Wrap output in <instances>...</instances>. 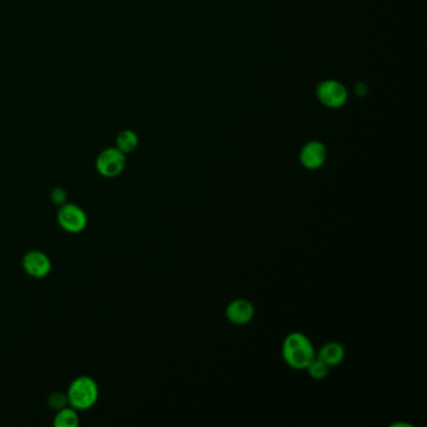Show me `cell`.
I'll use <instances>...</instances> for the list:
<instances>
[{
  "instance_id": "7c38bea8",
  "label": "cell",
  "mask_w": 427,
  "mask_h": 427,
  "mask_svg": "<svg viewBox=\"0 0 427 427\" xmlns=\"http://www.w3.org/2000/svg\"><path fill=\"white\" fill-rule=\"evenodd\" d=\"M306 371L308 372V375H310L312 380L322 381V380H325L326 377L328 376L330 367L316 357L315 360L311 362L308 367L306 368Z\"/></svg>"
},
{
  "instance_id": "8fae6325",
  "label": "cell",
  "mask_w": 427,
  "mask_h": 427,
  "mask_svg": "<svg viewBox=\"0 0 427 427\" xmlns=\"http://www.w3.org/2000/svg\"><path fill=\"white\" fill-rule=\"evenodd\" d=\"M138 136L133 131H123L117 137V148L124 154L131 153L137 148Z\"/></svg>"
},
{
  "instance_id": "9c48e42d",
  "label": "cell",
  "mask_w": 427,
  "mask_h": 427,
  "mask_svg": "<svg viewBox=\"0 0 427 427\" xmlns=\"http://www.w3.org/2000/svg\"><path fill=\"white\" fill-rule=\"evenodd\" d=\"M345 356H346V351L343 346L333 341L325 343L316 353V357L328 367L338 366L345 360Z\"/></svg>"
},
{
  "instance_id": "7a4b0ae2",
  "label": "cell",
  "mask_w": 427,
  "mask_h": 427,
  "mask_svg": "<svg viewBox=\"0 0 427 427\" xmlns=\"http://www.w3.org/2000/svg\"><path fill=\"white\" fill-rule=\"evenodd\" d=\"M99 396L97 382L92 377L79 376L71 382L66 397L68 403L76 410H89L92 408Z\"/></svg>"
},
{
  "instance_id": "4fadbf2b",
  "label": "cell",
  "mask_w": 427,
  "mask_h": 427,
  "mask_svg": "<svg viewBox=\"0 0 427 427\" xmlns=\"http://www.w3.org/2000/svg\"><path fill=\"white\" fill-rule=\"evenodd\" d=\"M66 403H68V397L64 393H61V392L53 393L49 397V406L53 407L56 411L61 410L63 407H66Z\"/></svg>"
},
{
  "instance_id": "3957f363",
  "label": "cell",
  "mask_w": 427,
  "mask_h": 427,
  "mask_svg": "<svg viewBox=\"0 0 427 427\" xmlns=\"http://www.w3.org/2000/svg\"><path fill=\"white\" fill-rule=\"evenodd\" d=\"M96 168L102 177L114 179L122 174L126 168V154L117 147L107 148L99 153Z\"/></svg>"
},
{
  "instance_id": "ba28073f",
  "label": "cell",
  "mask_w": 427,
  "mask_h": 427,
  "mask_svg": "<svg viewBox=\"0 0 427 427\" xmlns=\"http://www.w3.org/2000/svg\"><path fill=\"white\" fill-rule=\"evenodd\" d=\"M301 163L306 169L316 171L320 169L325 164L327 159V149L325 146L317 141L307 143L305 147L302 148L300 154Z\"/></svg>"
},
{
  "instance_id": "52a82bcc",
  "label": "cell",
  "mask_w": 427,
  "mask_h": 427,
  "mask_svg": "<svg viewBox=\"0 0 427 427\" xmlns=\"http://www.w3.org/2000/svg\"><path fill=\"white\" fill-rule=\"evenodd\" d=\"M226 317L233 325H247L253 320L254 306L246 298H236L226 307Z\"/></svg>"
},
{
  "instance_id": "9a60e30c",
  "label": "cell",
  "mask_w": 427,
  "mask_h": 427,
  "mask_svg": "<svg viewBox=\"0 0 427 427\" xmlns=\"http://www.w3.org/2000/svg\"><path fill=\"white\" fill-rule=\"evenodd\" d=\"M366 91L367 88L363 84H358L356 87V94H358V96H365Z\"/></svg>"
},
{
  "instance_id": "277c9868",
  "label": "cell",
  "mask_w": 427,
  "mask_h": 427,
  "mask_svg": "<svg viewBox=\"0 0 427 427\" xmlns=\"http://www.w3.org/2000/svg\"><path fill=\"white\" fill-rule=\"evenodd\" d=\"M58 223L61 228L69 233H79L84 231L88 224V217L81 207L73 204L61 206L56 214Z\"/></svg>"
},
{
  "instance_id": "6da1fadb",
  "label": "cell",
  "mask_w": 427,
  "mask_h": 427,
  "mask_svg": "<svg viewBox=\"0 0 427 427\" xmlns=\"http://www.w3.org/2000/svg\"><path fill=\"white\" fill-rule=\"evenodd\" d=\"M282 357L291 368L303 371L316 358L315 347L305 333L292 332L282 343Z\"/></svg>"
},
{
  "instance_id": "30bf717a",
  "label": "cell",
  "mask_w": 427,
  "mask_h": 427,
  "mask_svg": "<svg viewBox=\"0 0 427 427\" xmlns=\"http://www.w3.org/2000/svg\"><path fill=\"white\" fill-rule=\"evenodd\" d=\"M56 427H76L79 425V416L74 407H63L56 412L54 418Z\"/></svg>"
},
{
  "instance_id": "5b68a950",
  "label": "cell",
  "mask_w": 427,
  "mask_h": 427,
  "mask_svg": "<svg viewBox=\"0 0 427 427\" xmlns=\"http://www.w3.org/2000/svg\"><path fill=\"white\" fill-rule=\"evenodd\" d=\"M317 97L322 104L327 107L338 108L347 101L346 88L336 81H326L321 83L317 89Z\"/></svg>"
},
{
  "instance_id": "5bb4252c",
  "label": "cell",
  "mask_w": 427,
  "mask_h": 427,
  "mask_svg": "<svg viewBox=\"0 0 427 427\" xmlns=\"http://www.w3.org/2000/svg\"><path fill=\"white\" fill-rule=\"evenodd\" d=\"M51 199L53 201V204H58V206H63L66 204V199H68V194L64 189L61 187H56L53 189L51 194Z\"/></svg>"
},
{
  "instance_id": "8992f818",
  "label": "cell",
  "mask_w": 427,
  "mask_h": 427,
  "mask_svg": "<svg viewBox=\"0 0 427 427\" xmlns=\"http://www.w3.org/2000/svg\"><path fill=\"white\" fill-rule=\"evenodd\" d=\"M23 268L28 275L34 278H43L49 275L51 262L49 257L41 251H31L23 257Z\"/></svg>"
}]
</instances>
